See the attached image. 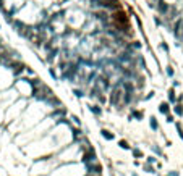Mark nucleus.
Segmentation results:
<instances>
[{"label": "nucleus", "mask_w": 183, "mask_h": 176, "mask_svg": "<svg viewBox=\"0 0 183 176\" xmlns=\"http://www.w3.org/2000/svg\"><path fill=\"white\" fill-rule=\"evenodd\" d=\"M89 110H91V113H94L96 116H101V115H102V108L99 107V105H89Z\"/></svg>", "instance_id": "nucleus-3"}, {"label": "nucleus", "mask_w": 183, "mask_h": 176, "mask_svg": "<svg viewBox=\"0 0 183 176\" xmlns=\"http://www.w3.org/2000/svg\"><path fill=\"white\" fill-rule=\"evenodd\" d=\"M143 168H144L148 173H156V171H154V168H152V166L149 165V163H144V165H143Z\"/></svg>", "instance_id": "nucleus-10"}, {"label": "nucleus", "mask_w": 183, "mask_h": 176, "mask_svg": "<svg viewBox=\"0 0 183 176\" xmlns=\"http://www.w3.org/2000/svg\"><path fill=\"white\" fill-rule=\"evenodd\" d=\"M152 152L157 154V155H162V150H160V147H159V145H152Z\"/></svg>", "instance_id": "nucleus-13"}, {"label": "nucleus", "mask_w": 183, "mask_h": 176, "mask_svg": "<svg viewBox=\"0 0 183 176\" xmlns=\"http://www.w3.org/2000/svg\"><path fill=\"white\" fill-rule=\"evenodd\" d=\"M169 100L170 102H175V92H173V89L169 90Z\"/></svg>", "instance_id": "nucleus-14"}, {"label": "nucleus", "mask_w": 183, "mask_h": 176, "mask_svg": "<svg viewBox=\"0 0 183 176\" xmlns=\"http://www.w3.org/2000/svg\"><path fill=\"white\" fill-rule=\"evenodd\" d=\"M131 116H134L136 120H141V118H143V113H141V111H136V110H133V111H131Z\"/></svg>", "instance_id": "nucleus-9"}, {"label": "nucleus", "mask_w": 183, "mask_h": 176, "mask_svg": "<svg viewBox=\"0 0 183 176\" xmlns=\"http://www.w3.org/2000/svg\"><path fill=\"white\" fill-rule=\"evenodd\" d=\"M101 136H102L106 141H113V139H115V134L110 133L109 129H101Z\"/></svg>", "instance_id": "nucleus-2"}, {"label": "nucleus", "mask_w": 183, "mask_h": 176, "mask_svg": "<svg viewBox=\"0 0 183 176\" xmlns=\"http://www.w3.org/2000/svg\"><path fill=\"white\" fill-rule=\"evenodd\" d=\"M167 176H180V173H178V171H170Z\"/></svg>", "instance_id": "nucleus-18"}, {"label": "nucleus", "mask_w": 183, "mask_h": 176, "mask_svg": "<svg viewBox=\"0 0 183 176\" xmlns=\"http://www.w3.org/2000/svg\"><path fill=\"white\" fill-rule=\"evenodd\" d=\"M173 111H175V115H178V116H183V105H175L173 107Z\"/></svg>", "instance_id": "nucleus-7"}, {"label": "nucleus", "mask_w": 183, "mask_h": 176, "mask_svg": "<svg viewBox=\"0 0 183 176\" xmlns=\"http://www.w3.org/2000/svg\"><path fill=\"white\" fill-rule=\"evenodd\" d=\"M159 111H160V113H164V115H169V111H170L169 104H167V102H162V104L159 105Z\"/></svg>", "instance_id": "nucleus-4"}, {"label": "nucleus", "mask_w": 183, "mask_h": 176, "mask_svg": "<svg viewBox=\"0 0 183 176\" xmlns=\"http://www.w3.org/2000/svg\"><path fill=\"white\" fill-rule=\"evenodd\" d=\"M149 126H151L152 131H157V129H159V123H157V120H156V116L149 118Z\"/></svg>", "instance_id": "nucleus-5"}, {"label": "nucleus", "mask_w": 183, "mask_h": 176, "mask_svg": "<svg viewBox=\"0 0 183 176\" xmlns=\"http://www.w3.org/2000/svg\"><path fill=\"white\" fill-rule=\"evenodd\" d=\"M75 95H76V97H83V95H84V94H83V92H81V90H78V89H75Z\"/></svg>", "instance_id": "nucleus-17"}, {"label": "nucleus", "mask_w": 183, "mask_h": 176, "mask_svg": "<svg viewBox=\"0 0 183 176\" xmlns=\"http://www.w3.org/2000/svg\"><path fill=\"white\" fill-rule=\"evenodd\" d=\"M131 176H138V175H136V173H131Z\"/></svg>", "instance_id": "nucleus-21"}, {"label": "nucleus", "mask_w": 183, "mask_h": 176, "mask_svg": "<svg viewBox=\"0 0 183 176\" xmlns=\"http://www.w3.org/2000/svg\"><path fill=\"white\" fill-rule=\"evenodd\" d=\"M159 11H160V13H165V11H167V5L164 4V2L159 4Z\"/></svg>", "instance_id": "nucleus-11"}, {"label": "nucleus", "mask_w": 183, "mask_h": 176, "mask_svg": "<svg viewBox=\"0 0 183 176\" xmlns=\"http://www.w3.org/2000/svg\"><path fill=\"white\" fill-rule=\"evenodd\" d=\"M157 162V158L156 157H148V160H146V163H149V165H152V163Z\"/></svg>", "instance_id": "nucleus-15"}, {"label": "nucleus", "mask_w": 183, "mask_h": 176, "mask_svg": "<svg viewBox=\"0 0 183 176\" xmlns=\"http://www.w3.org/2000/svg\"><path fill=\"white\" fill-rule=\"evenodd\" d=\"M120 95H122V90H120L118 86H117L115 89H113V92H112V105H115V107H117V99L120 100Z\"/></svg>", "instance_id": "nucleus-1"}, {"label": "nucleus", "mask_w": 183, "mask_h": 176, "mask_svg": "<svg viewBox=\"0 0 183 176\" xmlns=\"http://www.w3.org/2000/svg\"><path fill=\"white\" fill-rule=\"evenodd\" d=\"M177 131H178L180 139H183V128H182V124H180V123H177Z\"/></svg>", "instance_id": "nucleus-12"}, {"label": "nucleus", "mask_w": 183, "mask_h": 176, "mask_svg": "<svg viewBox=\"0 0 183 176\" xmlns=\"http://www.w3.org/2000/svg\"><path fill=\"white\" fill-rule=\"evenodd\" d=\"M131 152H133V155L136 157V158H141V157H143V152H141V150H139V149H138V147L131 149Z\"/></svg>", "instance_id": "nucleus-8"}, {"label": "nucleus", "mask_w": 183, "mask_h": 176, "mask_svg": "<svg viewBox=\"0 0 183 176\" xmlns=\"http://www.w3.org/2000/svg\"><path fill=\"white\" fill-rule=\"evenodd\" d=\"M167 123H173V116H172V115H167Z\"/></svg>", "instance_id": "nucleus-19"}, {"label": "nucleus", "mask_w": 183, "mask_h": 176, "mask_svg": "<svg viewBox=\"0 0 183 176\" xmlns=\"http://www.w3.org/2000/svg\"><path fill=\"white\" fill-rule=\"evenodd\" d=\"M71 120H73L76 124H81V123H80V120H78V116H71Z\"/></svg>", "instance_id": "nucleus-20"}, {"label": "nucleus", "mask_w": 183, "mask_h": 176, "mask_svg": "<svg viewBox=\"0 0 183 176\" xmlns=\"http://www.w3.org/2000/svg\"><path fill=\"white\" fill-rule=\"evenodd\" d=\"M118 147H120V149H123V150H131V145L128 144L125 139H120V141H118Z\"/></svg>", "instance_id": "nucleus-6"}, {"label": "nucleus", "mask_w": 183, "mask_h": 176, "mask_svg": "<svg viewBox=\"0 0 183 176\" xmlns=\"http://www.w3.org/2000/svg\"><path fill=\"white\" fill-rule=\"evenodd\" d=\"M167 74H169V76H173V68L172 66H167Z\"/></svg>", "instance_id": "nucleus-16"}]
</instances>
